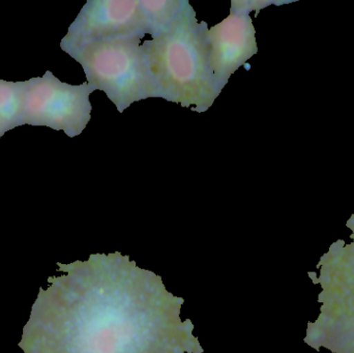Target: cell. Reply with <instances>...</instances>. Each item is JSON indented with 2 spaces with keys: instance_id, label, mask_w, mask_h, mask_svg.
<instances>
[{
  "instance_id": "obj_4",
  "label": "cell",
  "mask_w": 354,
  "mask_h": 353,
  "mask_svg": "<svg viewBox=\"0 0 354 353\" xmlns=\"http://www.w3.org/2000/svg\"><path fill=\"white\" fill-rule=\"evenodd\" d=\"M149 35L140 0H89L83 6L60 46L109 37Z\"/></svg>"
},
{
  "instance_id": "obj_6",
  "label": "cell",
  "mask_w": 354,
  "mask_h": 353,
  "mask_svg": "<svg viewBox=\"0 0 354 353\" xmlns=\"http://www.w3.org/2000/svg\"><path fill=\"white\" fill-rule=\"evenodd\" d=\"M25 82L0 80V139L8 131L23 126Z\"/></svg>"
},
{
  "instance_id": "obj_3",
  "label": "cell",
  "mask_w": 354,
  "mask_h": 353,
  "mask_svg": "<svg viewBox=\"0 0 354 353\" xmlns=\"http://www.w3.org/2000/svg\"><path fill=\"white\" fill-rule=\"evenodd\" d=\"M25 82L23 126H48L64 131L70 138L82 134L91 120V93L88 83L72 85L62 82L47 70L43 77Z\"/></svg>"
},
{
  "instance_id": "obj_5",
  "label": "cell",
  "mask_w": 354,
  "mask_h": 353,
  "mask_svg": "<svg viewBox=\"0 0 354 353\" xmlns=\"http://www.w3.org/2000/svg\"><path fill=\"white\" fill-rule=\"evenodd\" d=\"M255 28L249 14L230 12L226 19L208 28L210 66L224 88L230 77L258 52Z\"/></svg>"
},
{
  "instance_id": "obj_1",
  "label": "cell",
  "mask_w": 354,
  "mask_h": 353,
  "mask_svg": "<svg viewBox=\"0 0 354 353\" xmlns=\"http://www.w3.org/2000/svg\"><path fill=\"white\" fill-rule=\"evenodd\" d=\"M208 25L191 4L163 32L142 41L145 60L159 99L198 113L207 111L222 93L210 66Z\"/></svg>"
},
{
  "instance_id": "obj_2",
  "label": "cell",
  "mask_w": 354,
  "mask_h": 353,
  "mask_svg": "<svg viewBox=\"0 0 354 353\" xmlns=\"http://www.w3.org/2000/svg\"><path fill=\"white\" fill-rule=\"evenodd\" d=\"M60 48L81 64L87 83L104 91L120 113L136 102L158 97L139 37L91 39Z\"/></svg>"
},
{
  "instance_id": "obj_8",
  "label": "cell",
  "mask_w": 354,
  "mask_h": 353,
  "mask_svg": "<svg viewBox=\"0 0 354 353\" xmlns=\"http://www.w3.org/2000/svg\"><path fill=\"white\" fill-rule=\"evenodd\" d=\"M272 2L270 1H254V0H233L231 2L230 12H243V14H251L253 10H260L266 6H270Z\"/></svg>"
},
{
  "instance_id": "obj_7",
  "label": "cell",
  "mask_w": 354,
  "mask_h": 353,
  "mask_svg": "<svg viewBox=\"0 0 354 353\" xmlns=\"http://www.w3.org/2000/svg\"><path fill=\"white\" fill-rule=\"evenodd\" d=\"M140 2L151 37L166 30L189 3L187 0H140Z\"/></svg>"
}]
</instances>
